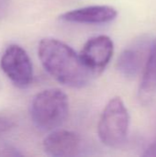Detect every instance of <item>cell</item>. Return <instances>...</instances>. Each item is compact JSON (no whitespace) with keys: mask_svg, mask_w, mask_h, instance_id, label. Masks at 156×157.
I'll use <instances>...</instances> for the list:
<instances>
[{"mask_svg":"<svg viewBox=\"0 0 156 157\" xmlns=\"http://www.w3.org/2000/svg\"><path fill=\"white\" fill-rule=\"evenodd\" d=\"M9 9V0H0V19L4 18Z\"/></svg>","mask_w":156,"mask_h":157,"instance_id":"obj_12","label":"cell"},{"mask_svg":"<svg viewBox=\"0 0 156 157\" xmlns=\"http://www.w3.org/2000/svg\"><path fill=\"white\" fill-rule=\"evenodd\" d=\"M130 129L129 111L119 97L111 98L105 106L97 125L101 143L110 148H119L127 140Z\"/></svg>","mask_w":156,"mask_h":157,"instance_id":"obj_3","label":"cell"},{"mask_svg":"<svg viewBox=\"0 0 156 157\" xmlns=\"http://www.w3.org/2000/svg\"><path fill=\"white\" fill-rule=\"evenodd\" d=\"M144 156H156V138L154 141L149 145V147L145 150L143 154Z\"/></svg>","mask_w":156,"mask_h":157,"instance_id":"obj_13","label":"cell"},{"mask_svg":"<svg viewBox=\"0 0 156 157\" xmlns=\"http://www.w3.org/2000/svg\"><path fill=\"white\" fill-rule=\"evenodd\" d=\"M42 146L50 156H75L81 149V139L74 132L56 129L44 139Z\"/></svg>","mask_w":156,"mask_h":157,"instance_id":"obj_7","label":"cell"},{"mask_svg":"<svg viewBox=\"0 0 156 157\" xmlns=\"http://www.w3.org/2000/svg\"><path fill=\"white\" fill-rule=\"evenodd\" d=\"M142 104L149 105L156 98V39L153 41L138 90Z\"/></svg>","mask_w":156,"mask_h":157,"instance_id":"obj_9","label":"cell"},{"mask_svg":"<svg viewBox=\"0 0 156 157\" xmlns=\"http://www.w3.org/2000/svg\"><path fill=\"white\" fill-rule=\"evenodd\" d=\"M22 154L14 146L0 143V156H20Z\"/></svg>","mask_w":156,"mask_h":157,"instance_id":"obj_10","label":"cell"},{"mask_svg":"<svg viewBox=\"0 0 156 157\" xmlns=\"http://www.w3.org/2000/svg\"><path fill=\"white\" fill-rule=\"evenodd\" d=\"M30 117L40 131L52 132L63 125L69 112L67 95L58 88L38 93L30 104Z\"/></svg>","mask_w":156,"mask_h":157,"instance_id":"obj_2","label":"cell"},{"mask_svg":"<svg viewBox=\"0 0 156 157\" xmlns=\"http://www.w3.org/2000/svg\"><path fill=\"white\" fill-rule=\"evenodd\" d=\"M13 127L14 123L10 119L0 116V136L10 132L13 129Z\"/></svg>","mask_w":156,"mask_h":157,"instance_id":"obj_11","label":"cell"},{"mask_svg":"<svg viewBox=\"0 0 156 157\" xmlns=\"http://www.w3.org/2000/svg\"><path fill=\"white\" fill-rule=\"evenodd\" d=\"M152 44L149 37H141L124 49L117 61L119 72L127 78L136 77L145 67Z\"/></svg>","mask_w":156,"mask_h":157,"instance_id":"obj_5","label":"cell"},{"mask_svg":"<svg viewBox=\"0 0 156 157\" xmlns=\"http://www.w3.org/2000/svg\"><path fill=\"white\" fill-rule=\"evenodd\" d=\"M114 52V43L106 35L90 38L84 45L80 55L88 69L97 76L109 63Z\"/></svg>","mask_w":156,"mask_h":157,"instance_id":"obj_6","label":"cell"},{"mask_svg":"<svg viewBox=\"0 0 156 157\" xmlns=\"http://www.w3.org/2000/svg\"><path fill=\"white\" fill-rule=\"evenodd\" d=\"M118 16L116 8L106 5L89 6L73 9L60 16V19L70 23L105 24L113 21Z\"/></svg>","mask_w":156,"mask_h":157,"instance_id":"obj_8","label":"cell"},{"mask_svg":"<svg viewBox=\"0 0 156 157\" xmlns=\"http://www.w3.org/2000/svg\"><path fill=\"white\" fill-rule=\"evenodd\" d=\"M1 69L7 78L18 88L28 87L33 79V67L27 52L19 45L11 44L4 52Z\"/></svg>","mask_w":156,"mask_h":157,"instance_id":"obj_4","label":"cell"},{"mask_svg":"<svg viewBox=\"0 0 156 157\" xmlns=\"http://www.w3.org/2000/svg\"><path fill=\"white\" fill-rule=\"evenodd\" d=\"M38 54L44 69L63 86L82 88L96 76L80 54L57 39H42L38 46Z\"/></svg>","mask_w":156,"mask_h":157,"instance_id":"obj_1","label":"cell"}]
</instances>
